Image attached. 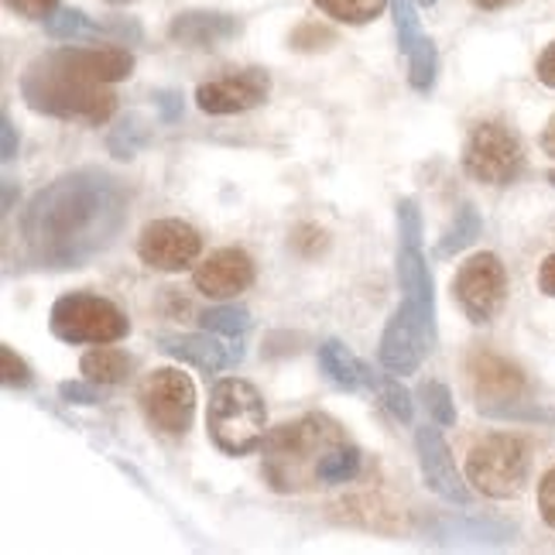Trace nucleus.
Listing matches in <instances>:
<instances>
[{
	"mask_svg": "<svg viewBox=\"0 0 555 555\" xmlns=\"http://www.w3.org/2000/svg\"><path fill=\"white\" fill-rule=\"evenodd\" d=\"M391 11H395V28H398V49L409 59V82L418 93H429L436 82V69H439L433 38L422 31L412 0H391Z\"/></svg>",
	"mask_w": 555,
	"mask_h": 555,
	"instance_id": "obj_13",
	"label": "nucleus"
},
{
	"mask_svg": "<svg viewBox=\"0 0 555 555\" xmlns=\"http://www.w3.org/2000/svg\"><path fill=\"white\" fill-rule=\"evenodd\" d=\"M8 11H14L17 17L28 21H46L52 11H59V0H4Z\"/></svg>",
	"mask_w": 555,
	"mask_h": 555,
	"instance_id": "obj_36",
	"label": "nucleus"
},
{
	"mask_svg": "<svg viewBox=\"0 0 555 555\" xmlns=\"http://www.w3.org/2000/svg\"><path fill=\"white\" fill-rule=\"evenodd\" d=\"M535 73H539V82H545L548 90H555V41H552V46H545V52L539 55Z\"/></svg>",
	"mask_w": 555,
	"mask_h": 555,
	"instance_id": "obj_40",
	"label": "nucleus"
},
{
	"mask_svg": "<svg viewBox=\"0 0 555 555\" xmlns=\"http://www.w3.org/2000/svg\"><path fill=\"white\" fill-rule=\"evenodd\" d=\"M542 152L555 158V114L548 117V124H545V131H542Z\"/></svg>",
	"mask_w": 555,
	"mask_h": 555,
	"instance_id": "obj_42",
	"label": "nucleus"
},
{
	"mask_svg": "<svg viewBox=\"0 0 555 555\" xmlns=\"http://www.w3.org/2000/svg\"><path fill=\"white\" fill-rule=\"evenodd\" d=\"M147 144V127L138 114H127L117 120V127L106 138V147H111L114 158H134L141 147Z\"/></svg>",
	"mask_w": 555,
	"mask_h": 555,
	"instance_id": "obj_28",
	"label": "nucleus"
},
{
	"mask_svg": "<svg viewBox=\"0 0 555 555\" xmlns=\"http://www.w3.org/2000/svg\"><path fill=\"white\" fill-rule=\"evenodd\" d=\"M46 31L52 38H100V35H111L106 25H96L93 17H87L76 8H59L46 17Z\"/></svg>",
	"mask_w": 555,
	"mask_h": 555,
	"instance_id": "obj_26",
	"label": "nucleus"
},
{
	"mask_svg": "<svg viewBox=\"0 0 555 555\" xmlns=\"http://www.w3.org/2000/svg\"><path fill=\"white\" fill-rule=\"evenodd\" d=\"M106 4H134V0H106Z\"/></svg>",
	"mask_w": 555,
	"mask_h": 555,
	"instance_id": "obj_46",
	"label": "nucleus"
},
{
	"mask_svg": "<svg viewBox=\"0 0 555 555\" xmlns=\"http://www.w3.org/2000/svg\"><path fill=\"white\" fill-rule=\"evenodd\" d=\"M158 350L182 360V364L199 367L203 374L230 371V367H237L241 357H244L241 347L223 344V339L209 336V330L206 333H165V336H158Z\"/></svg>",
	"mask_w": 555,
	"mask_h": 555,
	"instance_id": "obj_17",
	"label": "nucleus"
},
{
	"mask_svg": "<svg viewBox=\"0 0 555 555\" xmlns=\"http://www.w3.org/2000/svg\"><path fill=\"white\" fill-rule=\"evenodd\" d=\"M344 442H350L347 433L319 412L278 425L264 436V480L278 494H302V490L323 487L319 469Z\"/></svg>",
	"mask_w": 555,
	"mask_h": 555,
	"instance_id": "obj_2",
	"label": "nucleus"
},
{
	"mask_svg": "<svg viewBox=\"0 0 555 555\" xmlns=\"http://www.w3.org/2000/svg\"><path fill=\"white\" fill-rule=\"evenodd\" d=\"M192 285L206 298H233L254 285V261L241 247L212 250L206 261L192 268Z\"/></svg>",
	"mask_w": 555,
	"mask_h": 555,
	"instance_id": "obj_14",
	"label": "nucleus"
},
{
	"mask_svg": "<svg viewBox=\"0 0 555 555\" xmlns=\"http://www.w3.org/2000/svg\"><path fill=\"white\" fill-rule=\"evenodd\" d=\"M357 474H360V450L353 442H344L326 456L323 469H319V480H323V487H336V483H350Z\"/></svg>",
	"mask_w": 555,
	"mask_h": 555,
	"instance_id": "obj_29",
	"label": "nucleus"
},
{
	"mask_svg": "<svg viewBox=\"0 0 555 555\" xmlns=\"http://www.w3.org/2000/svg\"><path fill=\"white\" fill-rule=\"evenodd\" d=\"M199 323H203V330H209V333H220V336H244L247 330H250V312L247 309H241V306H212V309H206L203 315H199Z\"/></svg>",
	"mask_w": 555,
	"mask_h": 555,
	"instance_id": "obj_30",
	"label": "nucleus"
},
{
	"mask_svg": "<svg viewBox=\"0 0 555 555\" xmlns=\"http://www.w3.org/2000/svg\"><path fill=\"white\" fill-rule=\"evenodd\" d=\"M319 367H323V374L336 388H344V391L364 388V360H357L339 339H326V344L319 347Z\"/></svg>",
	"mask_w": 555,
	"mask_h": 555,
	"instance_id": "obj_23",
	"label": "nucleus"
},
{
	"mask_svg": "<svg viewBox=\"0 0 555 555\" xmlns=\"http://www.w3.org/2000/svg\"><path fill=\"white\" fill-rule=\"evenodd\" d=\"M131 196L120 179L82 165L38 189L17 217L21 258L31 268L73 271L106 254L127 227Z\"/></svg>",
	"mask_w": 555,
	"mask_h": 555,
	"instance_id": "obj_1",
	"label": "nucleus"
},
{
	"mask_svg": "<svg viewBox=\"0 0 555 555\" xmlns=\"http://www.w3.org/2000/svg\"><path fill=\"white\" fill-rule=\"evenodd\" d=\"M271 93V79L264 69H244L223 79H209L196 90V106L203 114L227 117V114H244L261 106Z\"/></svg>",
	"mask_w": 555,
	"mask_h": 555,
	"instance_id": "obj_11",
	"label": "nucleus"
},
{
	"mask_svg": "<svg viewBox=\"0 0 555 555\" xmlns=\"http://www.w3.org/2000/svg\"><path fill=\"white\" fill-rule=\"evenodd\" d=\"M52 336L62 344H117L131 333V319H127L111 298L93 292H69L55 298L49 315Z\"/></svg>",
	"mask_w": 555,
	"mask_h": 555,
	"instance_id": "obj_6",
	"label": "nucleus"
},
{
	"mask_svg": "<svg viewBox=\"0 0 555 555\" xmlns=\"http://www.w3.org/2000/svg\"><path fill=\"white\" fill-rule=\"evenodd\" d=\"M203 250V237L196 227L182 220H155L141 230L138 237V258L155 271H185L196 264Z\"/></svg>",
	"mask_w": 555,
	"mask_h": 555,
	"instance_id": "obj_10",
	"label": "nucleus"
},
{
	"mask_svg": "<svg viewBox=\"0 0 555 555\" xmlns=\"http://www.w3.org/2000/svg\"><path fill=\"white\" fill-rule=\"evenodd\" d=\"M0 364H4V388H31V367L14 353V347L0 344Z\"/></svg>",
	"mask_w": 555,
	"mask_h": 555,
	"instance_id": "obj_34",
	"label": "nucleus"
},
{
	"mask_svg": "<svg viewBox=\"0 0 555 555\" xmlns=\"http://www.w3.org/2000/svg\"><path fill=\"white\" fill-rule=\"evenodd\" d=\"M528 469H531L528 442L507 433L480 439L466 456V480L474 483L477 494L490 501L518 498L528 483Z\"/></svg>",
	"mask_w": 555,
	"mask_h": 555,
	"instance_id": "obj_5",
	"label": "nucleus"
},
{
	"mask_svg": "<svg viewBox=\"0 0 555 555\" xmlns=\"http://www.w3.org/2000/svg\"><path fill=\"white\" fill-rule=\"evenodd\" d=\"M539 511H542V521L555 528V466L545 469V477L539 480Z\"/></svg>",
	"mask_w": 555,
	"mask_h": 555,
	"instance_id": "obj_37",
	"label": "nucleus"
},
{
	"mask_svg": "<svg viewBox=\"0 0 555 555\" xmlns=\"http://www.w3.org/2000/svg\"><path fill=\"white\" fill-rule=\"evenodd\" d=\"M82 377H90L100 388H111V384H124L134 371V357H127L124 350H114L111 344H96V350H90L79 360Z\"/></svg>",
	"mask_w": 555,
	"mask_h": 555,
	"instance_id": "obj_22",
	"label": "nucleus"
},
{
	"mask_svg": "<svg viewBox=\"0 0 555 555\" xmlns=\"http://www.w3.org/2000/svg\"><path fill=\"white\" fill-rule=\"evenodd\" d=\"M398 285H401V309L429 333H436V295H433V274L422 258L418 244H401L398 250Z\"/></svg>",
	"mask_w": 555,
	"mask_h": 555,
	"instance_id": "obj_15",
	"label": "nucleus"
},
{
	"mask_svg": "<svg viewBox=\"0 0 555 555\" xmlns=\"http://www.w3.org/2000/svg\"><path fill=\"white\" fill-rule=\"evenodd\" d=\"M155 103H158L165 124H176L182 117V93L179 90H158L155 93Z\"/></svg>",
	"mask_w": 555,
	"mask_h": 555,
	"instance_id": "obj_38",
	"label": "nucleus"
},
{
	"mask_svg": "<svg viewBox=\"0 0 555 555\" xmlns=\"http://www.w3.org/2000/svg\"><path fill=\"white\" fill-rule=\"evenodd\" d=\"M425 535L433 542L453 545V542H511L515 539V528L501 525V521H487V518H453V515H439L429 518L425 525Z\"/></svg>",
	"mask_w": 555,
	"mask_h": 555,
	"instance_id": "obj_21",
	"label": "nucleus"
},
{
	"mask_svg": "<svg viewBox=\"0 0 555 555\" xmlns=\"http://www.w3.org/2000/svg\"><path fill=\"white\" fill-rule=\"evenodd\" d=\"M429 344H433L429 333H425L409 312L398 309L391 315V323L384 326L377 360H380V367L391 371V374H415L422 367L425 353L433 350Z\"/></svg>",
	"mask_w": 555,
	"mask_h": 555,
	"instance_id": "obj_16",
	"label": "nucleus"
},
{
	"mask_svg": "<svg viewBox=\"0 0 555 555\" xmlns=\"http://www.w3.org/2000/svg\"><path fill=\"white\" fill-rule=\"evenodd\" d=\"M469 380H474L477 398L487 401H515L525 395V374L498 353H474L469 357Z\"/></svg>",
	"mask_w": 555,
	"mask_h": 555,
	"instance_id": "obj_20",
	"label": "nucleus"
},
{
	"mask_svg": "<svg viewBox=\"0 0 555 555\" xmlns=\"http://www.w3.org/2000/svg\"><path fill=\"white\" fill-rule=\"evenodd\" d=\"M141 412L147 425L165 436H185L196 415V384L176 367H158L141 380Z\"/></svg>",
	"mask_w": 555,
	"mask_h": 555,
	"instance_id": "obj_8",
	"label": "nucleus"
},
{
	"mask_svg": "<svg viewBox=\"0 0 555 555\" xmlns=\"http://www.w3.org/2000/svg\"><path fill=\"white\" fill-rule=\"evenodd\" d=\"M548 182H552V185H555V168H552V172H548Z\"/></svg>",
	"mask_w": 555,
	"mask_h": 555,
	"instance_id": "obj_47",
	"label": "nucleus"
},
{
	"mask_svg": "<svg viewBox=\"0 0 555 555\" xmlns=\"http://www.w3.org/2000/svg\"><path fill=\"white\" fill-rule=\"evenodd\" d=\"M21 96L35 114H49L62 120L106 124L117 111V96L106 90V82L79 79L62 69L52 55L35 59L21 76Z\"/></svg>",
	"mask_w": 555,
	"mask_h": 555,
	"instance_id": "obj_3",
	"label": "nucleus"
},
{
	"mask_svg": "<svg viewBox=\"0 0 555 555\" xmlns=\"http://www.w3.org/2000/svg\"><path fill=\"white\" fill-rule=\"evenodd\" d=\"M315 8L333 21H344V25H367L388 8V0H315Z\"/></svg>",
	"mask_w": 555,
	"mask_h": 555,
	"instance_id": "obj_27",
	"label": "nucleus"
},
{
	"mask_svg": "<svg viewBox=\"0 0 555 555\" xmlns=\"http://www.w3.org/2000/svg\"><path fill=\"white\" fill-rule=\"evenodd\" d=\"M237 35H241V21L220 11H185L172 17V25H168V38L185 49H217Z\"/></svg>",
	"mask_w": 555,
	"mask_h": 555,
	"instance_id": "obj_19",
	"label": "nucleus"
},
{
	"mask_svg": "<svg viewBox=\"0 0 555 555\" xmlns=\"http://www.w3.org/2000/svg\"><path fill=\"white\" fill-rule=\"evenodd\" d=\"M480 415L487 418H504V422H545L555 425V409H542V404H525V401H501V404H480Z\"/></svg>",
	"mask_w": 555,
	"mask_h": 555,
	"instance_id": "obj_31",
	"label": "nucleus"
},
{
	"mask_svg": "<svg viewBox=\"0 0 555 555\" xmlns=\"http://www.w3.org/2000/svg\"><path fill=\"white\" fill-rule=\"evenodd\" d=\"M415 450H418V466H422V480L425 487L439 494L442 501L450 504H466L469 501V490L460 477L456 469V460L450 453V446H446L442 433L436 425H422L415 433Z\"/></svg>",
	"mask_w": 555,
	"mask_h": 555,
	"instance_id": "obj_12",
	"label": "nucleus"
},
{
	"mask_svg": "<svg viewBox=\"0 0 555 555\" xmlns=\"http://www.w3.org/2000/svg\"><path fill=\"white\" fill-rule=\"evenodd\" d=\"M474 4H477L480 11H501V8H507V4H515V0H474Z\"/></svg>",
	"mask_w": 555,
	"mask_h": 555,
	"instance_id": "obj_43",
	"label": "nucleus"
},
{
	"mask_svg": "<svg viewBox=\"0 0 555 555\" xmlns=\"http://www.w3.org/2000/svg\"><path fill=\"white\" fill-rule=\"evenodd\" d=\"M364 384L384 401V409H388L398 422H404V425L412 422V415H415L412 395L401 388V380L391 377V371H388V374H377V371H371V367L364 364Z\"/></svg>",
	"mask_w": 555,
	"mask_h": 555,
	"instance_id": "obj_25",
	"label": "nucleus"
},
{
	"mask_svg": "<svg viewBox=\"0 0 555 555\" xmlns=\"http://www.w3.org/2000/svg\"><path fill=\"white\" fill-rule=\"evenodd\" d=\"M14 155H17V131H14L11 117L0 114V158L14 162Z\"/></svg>",
	"mask_w": 555,
	"mask_h": 555,
	"instance_id": "obj_39",
	"label": "nucleus"
},
{
	"mask_svg": "<svg viewBox=\"0 0 555 555\" xmlns=\"http://www.w3.org/2000/svg\"><path fill=\"white\" fill-rule=\"evenodd\" d=\"M539 292L555 298V254H548V258L542 261V268H539Z\"/></svg>",
	"mask_w": 555,
	"mask_h": 555,
	"instance_id": "obj_41",
	"label": "nucleus"
},
{
	"mask_svg": "<svg viewBox=\"0 0 555 555\" xmlns=\"http://www.w3.org/2000/svg\"><path fill=\"white\" fill-rule=\"evenodd\" d=\"M206 433L220 453L247 456L268 436V409L261 391L244 377H223L212 384L209 409H206Z\"/></svg>",
	"mask_w": 555,
	"mask_h": 555,
	"instance_id": "obj_4",
	"label": "nucleus"
},
{
	"mask_svg": "<svg viewBox=\"0 0 555 555\" xmlns=\"http://www.w3.org/2000/svg\"><path fill=\"white\" fill-rule=\"evenodd\" d=\"M49 55L73 76L90 79V82H106V87L127 79L134 69V55L127 49H59Z\"/></svg>",
	"mask_w": 555,
	"mask_h": 555,
	"instance_id": "obj_18",
	"label": "nucleus"
},
{
	"mask_svg": "<svg viewBox=\"0 0 555 555\" xmlns=\"http://www.w3.org/2000/svg\"><path fill=\"white\" fill-rule=\"evenodd\" d=\"M453 295L469 323L474 326L490 323V319L504 309V298H507V271L498 254H490V250L474 254L453 278Z\"/></svg>",
	"mask_w": 555,
	"mask_h": 555,
	"instance_id": "obj_9",
	"label": "nucleus"
},
{
	"mask_svg": "<svg viewBox=\"0 0 555 555\" xmlns=\"http://www.w3.org/2000/svg\"><path fill=\"white\" fill-rule=\"evenodd\" d=\"M480 230H483V220H480V212L463 203L456 209V220L450 223V230L442 233V241L436 244V258H453V254L466 250L469 244H474L480 237Z\"/></svg>",
	"mask_w": 555,
	"mask_h": 555,
	"instance_id": "obj_24",
	"label": "nucleus"
},
{
	"mask_svg": "<svg viewBox=\"0 0 555 555\" xmlns=\"http://www.w3.org/2000/svg\"><path fill=\"white\" fill-rule=\"evenodd\" d=\"M418 398H422L425 412L433 415L436 425H456V404H453V395H450V388H446V384H439V380L422 384Z\"/></svg>",
	"mask_w": 555,
	"mask_h": 555,
	"instance_id": "obj_32",
	"label": "nucleus"
},
{
	"mask_svg": "<svg viewBox=\"0 0 555 555\" xmlns=\"http://www.w3.org/2000/svg\"><path fill=\"white\" fill-rule=\"evenodd\" d=\"M14 209V182H4V217Z\"/></svg>",
	"mask_w": 555,
	"mask_h": 555,
	"instance_id": "obj_44",
	"label": "nucleus"
},
{
	"mask_svg": "<svg viewBox=\"0 0 555 555\" xmlns=\"http://www.w3.org/2000/svg\"><path fill=\"white\" fill-rule=\"evenodd\" d=\"M398 237L401 244L422 247V209L415 199H398Z\"/></svg>",
	"mask_w": 555,
	"mask_h": 555,
	"instance_id": "obj_33",
	"label": "nucleus"
},
{
	"mask_svg": "<svg viewBox=\"0 0 555 555\" xmlns=\"http://www.w3.org/2000/svg\"><path fill=\"white\" fill-rule=\"evenodd\" d=\"M415 4H422V8H433V4H436V0H415Z\"/></svg>",
	"mask_w": 555,
	"mask_h": 555,
	"instance_id": "obj_45",
	"label": "nucleus"
},
{
	"mask_svg": "<svg viewBox=\"0 0 555 555\" xmlns=\"http://www.w3.org/2000/svg\"><path fill=\"white\" fill-rule=\"evenodd\" d=\"M463 172L483 185H511L525 172V144L501 120H483L463 144Z\"/></svg>",
	"mask_w": 555,
	"mask_h": 555,
	"instance_id": "obj_7",
	"label": "nucleus"
},
{
	"mask_svg": "<svg viewBox=\"0 0 555 555\" xmlns=\"http://www.w3.org/2000/svg\"><path fill=\"white\" fill-rule=\"evenodd\" d=\"M59 395H62V401H69V404H100V391H96V384L90 377L87 380H62Z\"/></svg>",
	"mask_w": 555,
	"mask_h": 555,
	"instance_id": "obj_35",
	"label": "nucleus"
}]
</instances>
